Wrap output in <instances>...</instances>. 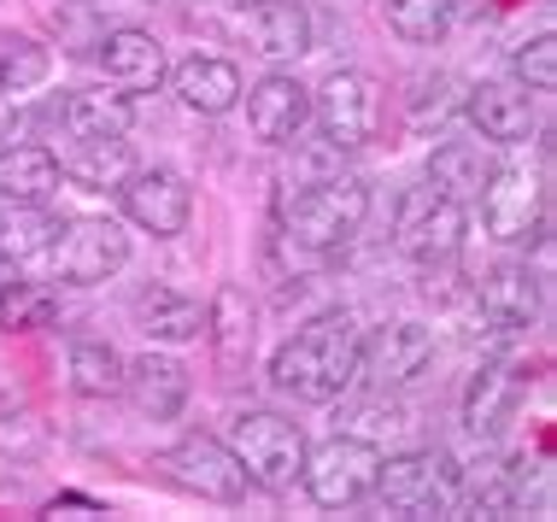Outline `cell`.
<instances>
[{
  "instance_id": "9c48e42d",
  "label": "cell",
  "mask_w": 557,
  "mask_h": 522,
  "mask_svg": "<svg viewBox=\"0 0 557 522\" xmlns=\"http://www.w3.org/2000/svg\"><path fill=\"white\" fill-rule=\"evenodd\" d=\"M475 206H481V229L499 247H522V241L546 235V188L522 165H493L487 188L475 194Z\"/></svg>"
},
{
  "instance_id": "2e32d148",
  "label": "cell",
  "mask_w": 557,
  "mask_h": 522,
  "mask_svg": "<svg viewBox=\"0 0 557 522\" xmlns=\"http://www.w3.org/2000/svg\"><path fill=\"white\" fill-rule=\"evenodd\" d=\"M117 394H129V406L141 417H153V423H176L194 394L183 358H171L164 347H147L141 358H124V387Z\"/></svg>"
},
{
  "instance_id": "cb8c5ba5",
  "label": "cell",
  "mask_w": 557,
  "mask_h": 522,
  "mask_svg": "<svg viewBox=\"0 0 557 522\" xmlns=\"http://www.w3.org/2000/svg\"><path fill=\"white\" fill-rule=\"evenodd\" d=\"M59 153L41 141H7L0 147V200L7 206H48L59 194Z\"/></svg>"
},
{
  "instance_id": "1f68e13d",
  "label": "cell",
  "mask_w": 557,
  "mask_h": 522,
  "mask_svg": "<svg viewBox=\"0 0 557 522\" xmlns=\"http://www.w3.org/2000/svg\"><path fill=\"white\" fill-rule=\"evenodd\" d=\"M510 77L529 88V95H552V83H557V36L552 29H540L534 41H522L510 53Z\"/></svg>"
},
{
  "instance_id": "4dcf8cb0",
  "label": "cell",
  "mask_w": 557,
  "mask_h": 522,
  "mask_svg": "<svg viewBox=\"0 0 557 522\" xmlns=\"http://www.w3.org/2000/svg\"><path fill=\"white\" fill-rule=\"evenodd\" d=\"M59 318V294L48 288V282H12L7 294H0V330L12 335H36V330H53Z\"/></svg>"
},
{
  "instance_id": "277c9868",
  "label": "cell",
  "mask_w": 557,
  "mask_h": 522,
  "mask_svg": "<svg viewBox=\"0 0 557 522\" xmlns=\"http://www.w3.org/2000/svg\"><path fill=\"white\" fill-rule=\"evenodd\" d=\"M375 499L394 517H451L458 511V464L434 446H417V452H394L375 470Z\"/></svg>"
},
{
  "instance_id": "e0dca14e",
  "label": "cell",
  "mask_w": 557,
  "mask_h": 522,
  "mask_svg": "<svg viewBox=\"0 0 557 522\" xmlns=\"http://www.w3.org/2000/svg\"><path fill=\"white\" fill-rule=\"evenodd\" d=\"M235 36L264 59H299L311 53V12L306 0H247L235 12Z\"/></svg>"
},
{
  "instance_id": "ba28073f",
  "label": "cell",
  "mask_w": 557,
  "mask_h": 522,
  "mask_svg": "<svg viewBox=\"0 0 557 522\" xmlns=\"http://www.w3.org/2000/svg\"><path fill=\"white\" fill-rule=\"evenodd\" d=\"M311 117H318L323 141L335 153H358V147L375 141L382 129V88H375L364 71H335L323 77V88L311 95Z\"/></svg>"
},
{
  "instance_id": "83f0119b",
  "label": "cell",
  "mask_w": 557,
  "mask_h": 522,
  "mask_svg": "<svg viewBox=\"0 0 557 522\" xmlns=\"http://www.w3.org/2000/svg\"><path fill=\"white\" fill-rule=\"evenodd\" d=\"M382 18L405 48H441L451 29V0H382Z\"/></svg>"
},
{
  "instance_id": "52a82bcc",
  "label": "cell",
  "mask_w": 557,
  "mask_h": 522,
  "mask_svg": "<svg viewBox=\"0 0 557 522\" xmlns=\"http://www.w3.org/2000/svg\"><path fill=\"white\" fill-rule=\"evenodd\" d=\"M124 264H129V235L117 217H65V229L48 247L53 282H71V288H100Z\"/></svg>"
},
{
  "instance_id": "5bb4252c",
  "label": "cell",
  "mask_w": 557,
  "mask_h": 522,
  "mask_svg": "<svg viewBox=\"0 0 557 522\" xmlns=\"http://www.w3.org/2000/svg\"><path fill=\"white\" fill-rule=\"evenodd\" d=\"M206 347H212V364L223 382H240L252 364V340H259V306L247 300V288L240 282H223L212 294V306H206Z\"/></svg>"
},
{
  "instance_id": "7c38bea8",
  "label": "cell",
  "mask_w": 557,
  "mask_h": 522,
  "mask_svg": "<svg viewBox=\"0 0 557 522\" xmlns=\"http://www.w3.org/2000/svg\"><path fill=\"white\" fill-rule=\"evenodd\" d=\"M117 200H124V217L135 229L159 235V241L183 235L188 217H194V188H188V176L171 171V165H135L124 183H117Z\"/></svg>"
},
{
  "instance_id": "4316f807",
  "label": "cell",
  "mask_w": 557,
  "mask_h": 522,
  "mask_svg": "<svg viewBox=\"0 0 557 522\" xmlns=\"http://www.w3.org/2000/svg\"><path fill=\"white\" fill-rule=\"evenodd\" d=\"M65 376H71V394L112 399L117 387H124V358H117L112 340L83 335V340H71V352H65Z\"/></svg>"
},
{
  "instance_id": "8992f818",
  "label": "cell",
  "mask_w": 557,
  "mask_h": 522,
  "mask_svg": "<svg viewBox=\"0 0 557 522\" xmlns=\"http://www.w3.org/2000/svg\"><path fill=\"white\" fill-rule=\"evenodd\" d=\"M463 235H470V217H463L458 200H446L441 188H405L394 206V247L405 259H417L423 271L434 264H451L463 252Z\"/></svg>"
},
{
  "instance_id": "6da1fadb",
  "label": "cell",
  "mask_w": 557,
  "mask_h": 522,
  "mask_svg": "<svg viewBox=\"0 0 557 522\" xmlns=\"http://www.w3.org/2000/svg\"><path fill=\"white\" fill-rule=\"evenodd\" d=\"M358 347H364V330H358L352 311H318L276 347L270 382H276V394L299 399V406H335L358 382Z\"/></svg>"
},
{
  "instance_id": "5b68a950",
  "label": "cell",
  "mask_w": 557,
  "mask_h": 522,
  "mask_svg": "<svg viewBox=\"0 0 557 522\" xmlns=\"http://www.w3.org/2000/svg\"><path fill=\"white\" fill-rule=\"evenodd\" d=\"M375 470H382L375 440H364V435H329L323 446H306L299 487H306L311 505H323V511H352V505L370 499Z\"/></svg>"
},
{
  "instance_id": "3957f363",
  "label": "cell",
  "mask_w": 557,
  "mask_h": 522,
  "mask_svg": "<svg viewBox=\"0 0 557 522\" xmlns=\"http://www.w3.org/2000/svg\"><path fill=\"white\" fill-rule=\"evenodd\" d=\"M230 452L240 458L247 482L264 487V494H288V487H299V470H306V435H299V423L282 411H264V406L230 417Z\"/></svg>"
},
{
  "instance_id": "603a6c76",
  "label": "cell",
  "mask_w": 557,
  "mask_h": 522,
  "mask_svg": "<svg viewBox=\"0 0 557 522\" xmlns=\"http://www.w3.org/2000/svg\"><path fill=\"white\" fill-rule=\"evenodd\" d=\"M48 124L65 141H95V136H129V100L107 88H71L48 107Z\"/></svg>"
},
{
  "instance_id": "30bf717a",
  "label": "cell",
  "mask_w": 557,
  "mask_h": 522,
  "mask_svg": "<svg viewBox=\"0 0 557 522\" xmlns=\"http://www.w3.org/2000/svg\"><path fill=\"white\" fill-rule=\"evenodd\" d=\"M159 470L171 475L183 494L194 499H212V505H240L247 499V470H240V458L230 452V440H218V435H183L171 446V452L159 458Z\"/></svg>"
},
{
  "instance_id": "ffe728a7",
  "label": "cell",
  "mask_w": 557,
  "mask_h": 522,
  "mask_svg": "<svg viewBox=\"0 0 557 522\" xmlns=\"http://www.w3.org/2000/svg\"><path fill=\"white\" fill-rule=\"evenodd\" d=\"M540 294L546 288H540V276L529 271V264L505 259V264H493V271L475 282V311L499 335H517V330H529V323L540 318Z\"/></svg>"
},
{
  "instance_id": "d6986e66",
  "label": "cell",
  "mask_w": 557,
  "mask_h": 522,
  "mask_svg": "<svg viewBox=\"0 0 557 522\" xmlns=\"http://www.w3.org/2000/svg\"><path fill=\"white\" fill-rule=\"evenodd\" d=\"M100 71H107V83L124 88V95H153L171 65H164V41L153 29L117 24V29H107V41H100Z\"/></svg>"
},
{
  "instance_id": "4fadbf2b",
  "label": "cell",
  "mask_w": 557,
  "mask_h": 522,
  "mask_svg": "<svg viewBox=\"0 0 557 522\" xmlns=\"http://www.w3.org/2000/svg\"><path fill=\"white\" fill-rule=\"evenodd\" d=\"M522 394H529V370L517 358H487L470 376V387H463V428L475 440H499L517 423Z\"/></svg>"
},
{
  "instance_id": "8fae6325",
  "label": "cell",
  "mask_w": 557,
  "mask_h": 522,
  "mask_svg": "<svg viewBox=\"0 0 557 522\" xmlns=\"http://www.w3.org/2000/svg\"><path fill=\"white\" fill-rule=\"evenodd\" d=\"M434 364V330L429 323H382L364 347H358V376L370 382V394H399V387H411L417 376H429Z\"/></svg>"
},
{
  "instance_id": "7a4b0ae2",
  "label": "cell",
  "mask_w": 557,
  "mask_h": 522,
  "mask_svg": "<svg viewBox=\"0 0 557 522\" xmlns=\"http://www.w3.org/2000/svg\"><path fill=\"white\" fill-rule=\"evenodd\" d=\"M370 217V188L364 176H318L311 188H299L282 206V241L306 247V252H335L346 247Z\"/></svg>"
},
{
  "instance_id": "f1b7e54d",
  "label": "cell",
  "mask_w": 557,
  "mask_h": 522,
  "mask_svg": "<svg viewBox=\"0 0 557 522\" xmlns=\"http://www.w3.org/2000/svg\"><path fill=\"white\" fill-rule=\"evenodd\" d=\"M53 71V53L36 36H0V95L18 100L29 88H41Z\"/></svg>"
},
{
  "instance_id": "484cf974",
  "label": "cell",
  "mask_w": 557,
  "mask_h": 522,
  "mask_svg": "<svg viewBox=\"0 0 557 522\" xmlns=\"http://www.w3.org/2000/svg\"><path fill=\"white\" fill-rule=\"evenodd\" d=\"M487 176H493V159L481 153L475 141H441L429 153V188H441L446 200H458V206H470L481 188H487Z\"/></svg>"
},
{
  "instance_id": "e575fe53",
  "label": "cell",
  "mask_w": 557,
  "mask_h": 522,
  "mask_svg": "<svg viewBox=\"0 0 557 522\" xmlns=\"http://www.w3.org/2000/svg\"><path fill=\"white\" fill-rule=\"evenodd\" d=\"M12 282H18V259H7V252H0V294H7Z\"/></svg>"
},
{
  "instance_id": "836d02e7",
  "label": "cell",
  "mask_w": 557,
  "mask_h": 522,
  "mask_svg": "<svg viewBox=\"0 0 557 522\" xmlns=\"http://www.w3.org/2000/svg\"><path fill=\"white\" fill-rule=\"evenodd\" d=\"M48 511H100V505H95V499H83V494H59Z\"/></svg>"
},
{
  "instance_id": "9a60e30c",
  "label": "cell",
  "mask_w": 557,
  "mask_h": 522,
  "mask_svg": "<svg viewBox=\"0 0 557 522\" xmlns=\"http://www.w3.org/2000/svg\"><path fill=\"white\" fill-rule=\"evenodd\" d=\"M240 95H247L252 141H264V147H294L299 129L311 124V88L299 77H288V71H270V77L240 88Z\"/></svg>"
},
{
  "instance_id": "44dd1931",
  "label": "cell",
  "mask_w": 557,
  "mask_h": 522,
  "mask_svg": "<svg viewBox=\"0 0 557 522\" xmlns=\"http://www.w3.org/2000/svg\"><path fill=\"white\" fill-rule=\"evenodd\" d=\"M164 83H171V95L183 100L188 112H200V117H223V112L240 107V71H235V59L188 53L176 71H164Z\"/></svg>"
},
{
  "instance_id": "d6a6232c",
  "label": "cell",
  "mask_w": 557,
  "mask_h": 522,
  "mask_svg": "<svg viewBox=\"0 0 557 522\" xmlns=\"http://www.w3.org/2000/svg\"><path fill=\"white\" fill-rule=\"evenodd\" d=\"M12 129H18V107H12L7 95H0V147L12 141Z\"/></svg>"
},
{
  "instance_id": "f546056e",
  "label": "cell",
  "mask_w": 557,
  "mask_h": 522,
  "mask_svg": "<svg viewBox=\"0 0 557 522\" xmlns=\"http://www.w3.org/2000/svg\"><path fill=\"white\" fill-rule=\"evenodd\" d=\"M65 229V217L48 206H12V217H0V252L7 259H29V252H48L53 235Z\"/></svg>"
},
{
  "instance_id": "ac0fdd59",
  "label": "cell",
  "mask_w": 557,
  "mask_h": 522,
  "mask_svg": "<svg viewBox=\"0 0 557 522\" xmlns=\"http://www.w3.org/2000/svg\"><path fill=\"white\" fill-rule=\"evenodd\" d=\"M463 112H470V124L481 129V141H493V147H522L540 129L534 95L517 77L510 83H475L470 100H463Z\"/></svg>"
},
{
  "instance_id": "7402d4cb",
  "label": "cell",
  "mask_w": 557,
  "mask_h": 522,
  "mask_svg": "<svg viewBox=\"0 0 557 522\" xmlns=\"http://www.w3.org/2000/svg\"><path fill=\"white\" fill-rule=\"evenodd\" d=\"M129 311H135V330L153 340V347H194L206 335V306L188 300L183 288H164V282L135 294Z\"/></svg>"
},
{
  "instance_id": "d4e9b609",
  "label": "cell",
  "mask_w": 557,
  "mask_h": 522,
  "mask_svg": "<svg viewBox=\"0 0 557 522\" xmlns=\"http://www.w3.org/2000/svg\"><path fill=\"white\" fill-rule=\"evenodd\" d=\"M135 171V153L124 136H95V141H71V153L59 159V176L83 194H107Z\"/></svg>"
}]
</instances>
